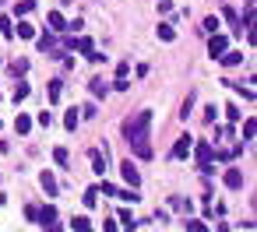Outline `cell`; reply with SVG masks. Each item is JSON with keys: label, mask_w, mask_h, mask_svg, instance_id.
Wrapping results in <instances>:
<instances>
[{"label": "cell", "mask_w": 257, "mask_h": 232, "mask_svg": "<svg viewBox=\"0 0 257 232\" xmlns=\"http://www.w3.org/2000/svg\"><path fill=\"white\" fill-rule=\"evenodd\" d=\"M148 127H152V109H141L138 116L124 120V137L127 141H141V137H148Z\"/></svg>", "instance_id": "cell-1"}, {"label": "cell", "mask_w": 257, "mask_h": 232, "mask_svg": "<svg viewBox=\"0 0 257 232\" xmlns=\"http://www.w3.org/2000/svg\"><path fill=\"white\" fill-rule=\"evenodd\" d=\"M194 158H198V166H201V172H211V169H215V166H211V158H215V151H211V144L208 141H198V144H194Z\"/></svg>", "instance_id": "cell-2"}, {"label": "cell", "mask_w": 257, "mask_h": 232, "mask_svg": "<svg viewBox=\"0 0 257 232\" xmlns=\"http://www.w3.org/2000/svg\"><path fill=\"white\" fill-rule=\"evenodd\" d=\"M225 50H229V39H225V35H219V32H211V39H208V53L219 60V56H222Z\"/></svg>", "instance_id": "cell-3"}, {"label": "cell", "mask_w": 257, "mask_h": 232, "mask_svg": "<svg viewBox=\"0 0 257 232\" xmlns=\"http://www.w3.org/2000/svg\"><path fill=\"white\" fill-rule=\"evenodd\" d=\"M190 148H194V141H190V137H180V141L173 144V158H187Z\"/></svg>", "instance_id": "cell-4"}, {"label": "cell", "mask_w": 257, "mask_h": 232, "mask_svg": "<svg viewBox=\"0 0 257 232\" xmlns=\"http://www.w3.org/2000/svg\"><path fill=\"white\" fill-rule=\"evenodd\" d=\"M130 148H134V155H138V158H152V144H148V137L130 141Z\"/></svg>", "instance_id": "cell-5"}, {"label": "cell", "mask_w": 257, "mask_h": 232, "mask_svg": "<svg viewBox=\"0 0 257 232\" xmlns=\"http://www.w3.org/2000/svg\"><path fill=\"white\" fill-rule=\"evenodd\" d=\"M120 172H124V180H127L130 186H141V176H138V169H134L130 162H124V166H120Z\"/></svg>", "instance_id": "cell-6"}, {"label": "cell", "mask_w": 257, "mask_h": 232, "mask_svg": "<svg viewBox=\"0 0 257 232\" xmlns=\"http://www.w3.org/2000/svg\"><path fill=\"white\" fill-rule=\"evenodd\" d=\"M225 186H229V190H239V186H243V172L229 169V172H225Z\"/></svg>", "instance_id": "cell-7"}, {"label": "cell", "mask_w": 257, "mask_h": 232, "mask_svg": "<svg viewBox=\"0 0 257 232\" xmlns=\"http://www.w3.org/2000/svg\"><path fill=\"white\" fill-rule=\"evenodd\" d=\"M219 60H222V64H225V67H236V64H239V60H243V53H239V50H225V53H222V56H219Z\"/></svg>", "instance_id": "cell-8"}, {"label": "cell", "mask_w": 257, "mask_h": 232, "mask_svg": "<svg viewBox=\"0 0 257 232\" xmlns=\"http://www.w3.org/2000/svg\"><path fill=\"white\" fill-rule=\"evenodd\" d=\"M14 130H18V134H28V130H32V116L18 113V120H14Z\"/></svg>", "instance_id": "cell-9"}, {"label": "cell", "mask_w": 257, "mask_h": 232, "mask_svg": "<svg viewBox=\"0 0 257 232\" xmlns=\"http://www.w3.org/2000/svg\"><path fill=\"white\" fill-rule=\"evenodd\" d=\"M46 21H50V28H53V32H64V28H67V21H64V14H60V11H53Z\"/></svg>", "instance_id": "cell-10"}, {"label": "cell", "mask_w": 257, "mask_h": 232, "mask_svg": "<svg viewBox=\"0 0 257 232\" xmlns=\"http://www.w3.org/2000/svg\"><path fill=\"white\" fill-rule=\"evenodd\" d=\"M42 190H46V194H56V176H53V172H42Z\"/></svg>", "instance_id": "cell-11"}, {"label": "cell", "mask_w": 257, "mask_h": 232, "mask_svg": "<svg viewBox=\"0 0 257 232\" xmlns=\"http://www.w3.org/2000/svg\"><path fill=\"white\" fill-rule=\"evenodd\" d=\"M78 123H81V113H78V109H67V116H64V127H67V130H74Z\"/></svg>", "instance_id": "cell-12"}, {"label": "cell", "mask_w": 257, "mask_h": 232, "mask_svg": "<svg viewBox=\"0 0 257 232\" xmlns=\"http://www.w3.org/2000/svg\"><path fill=\"white\" fill-rule=\"evenodd\" d=\"M88 88H92V95H95V99H106V92H110V88H106V81H102V78H95L92 84H88Z\"/></svg>", "instance_id": "cell-13"}, {"label": "cell", "mask_w": 257, "mask_h": 232, "mask_svg": "<svg viewBox=\"0 0 257 232\" xmlns=\"http://www.w3.org/2000/svg\"><path fill=\"white\" fill-rule=\"evenodd\" d=\"M39 50H46V53H53V50H56V39H53L50 32H46V35H39Z\"/></svg>", "instance_id": "cell-14"}, {"label": "cell", "mask_w": 257, "mask_h": 232, "mask_svg": "<svg viewBox=\"0 0 257 232\" xmlns=\"http://www.w3.org/2000/svg\"><path fill=\"white\" fill-rule=\"evenodd\" d=\"M71 225H74V232H92V222H88L85 215H78V218H74Z\"/></svg>", "instance_id": "cell-15"}, {"label": "cell", "mask_w": 257, "mask_h": 232, "mask_svg": "<svg viewBox=\"0 0 257 232\" xmlns=\"http://www.w3.org/2000/svg\"><path fill=\"white\" fill-rule=\"evenodd\" d=\"M53 218H56V208H53V204H46V208L39 211V222H42V225H46V222H53Z\"/></svg>", "instance_id": "cell-16"}, {"label": "cell", "mask_w": 257, "mask_h": 232, "mask_svg": "<svg viewBox=\"0 0 257 232\" xmlns=\"http://www.w3.org/2000/svg\"><path fill=\"white\" fill-rule=\"evenodd\" d=\"M159 39H162V42H173V39H176L173 25H159Z\"/></svg>", "instance_id": "cell-17"}, {"label": "cell", "mask_w": 257, "mask_h": 232, "mask_svg": "<svg viewBox=\"0 0 257 232\" xmlns=\"http://www.w3.org/2000/svg\"><path fill=\"white\" fill-rule=\"evenodd\" d=\"M95 194H99L95 186H88V190H85V197H81V200H85V208H95Z\"/></svg>", "instance_id": "cell-18"}, {"label": "cell", "mask_w": 257, "mask_h": 232, "mask_svg": "<svg viewBox=\"0 0 257 232\" xmlns=\"http://www.w3.org/2000/svg\"><path fill=\"white\" fill-rule=\"evenodd\" d=\"M92 169L99 172V176H102V172H106V162H102V155H99V151H92Z\"/></svg>", "instance_id": "cell-19"}, {"label": "cell", "mask_w": 257, "mask_h": 232, "mask_svg": "<svg viewBox=\"0 0 257 232\" xmlns=\"http://www.w3.org/2000/svg\"><path fill=\"white\" fill-rule=\"evenodd\" d=\"M21 99H28V84H25V81L14 88V102H21Z\"/></svg>", "instance_id": "cell-20"}, {"label": "cell", "mask_w": 257, "mask_h": 232, "mask_svg": "<svg viewBox=\"0 0 257 232\" xmlns=\"http://www.w3.org/2000/svg\"><path fill=\"white\" fill-rule=\"evenodd\" d=\"M36 11V0H21L18 4V14H32Z\"/></svg>", "instance_id": "cell-21"}, {"label": "cell", "mask_w": 257, "mask_h": 232, "mask_svg": "<svg viewBox=\"0 0 257 232\" xmlns=\"http://www.w3.org/2000/svg\"><path fill=\"white\" fill-rule=\"evenodd\" d=\"M204 32H219V18L211 14V18H204Z\"/></svg>", "instance_id": "cell-22"}, {"label": "cell", "mask_w": 257, "mask_h": 232, "mask_svg": "<svg viewBox=\"0 0 257 232\" xmlns=\"http://www.w3.org/2000/svg\"><path fill=\"white\" fill-rule=\"evenodd\" d=\"M18 35H21V39H32L36 28H32V25H18Z\"/></svg>", "instance_id": "cell-23"}, {"label": "cell", "mask_w": 257, "mask_h": 232, "mask_svg": "<svg viewBox=\"0 0 257 232\" xmlns=\"http://www.w3.org/2000/svg\"><path fill=\"white\" fill-rule=\"evenodd\" d=\"M0 32H4V39H11V35H14V28H11V21H7V18H0Z\"/></svg>", "instance_id": "cell-24"}, {"label": "cell", "mask_w": 257, "mask_h": 232, "mask_svg": "<svg viewBox=\"0 0 257 232\" xmlns=\"http://www.w3.org/2000/svg\"><path fill=\"white\" fill-rule=\"evenodd\" d=\"M11 70H14V74H25V70H28V60H14Z\"/></svg>", "instance_id": "cell-25"}, {"label": "cell", "mask_w": 257, "mask_h": 232, "mask_svg": "<svg viewBox=\"0 0 257 232\" xmlns=\"http://www.w3.org/2000/svg\"><path fill=\"white\" fill-rule=\"evenodd\" d=\"M254 130H257V123H254V120H247V123H243V137H247V141L254 137Z\"/></svg>", "instance_id": "cell-26"}, {"label": "cell", "mask_w": 257, "mask_h": 232, "mask_svg": "<svg viewBox=\"0 0 257 232\" xmlns=\"http://www.w3.org/2000/svg\"><path fill=\"white\" fill-rule=\"evenodd\" d=\"M53 158H56L60 166H67V148H56V151H53Z\"/></svg>", "instance_id": "cell-27"}, {"label": "cell", "mask_w": 257, "mask_h": 232, "mask_svg": "<svg viewBox=\"0 0 257 232\" xmlns=\"http://www.w3.org/2000/svg\"><path fill=\"white\" fill-rule=\"evenodd\" d=\"M120 222H124L127 229H134V215H130V211H120Z\"/></svg>", "instance_id": "cell-28"}, {"label": "cell", "mask_w": 257, "mask_h": 232, "mask_svg": "<svg viewBox=\"0 0 257 232\" xmlns=\"http://www.w3.org/2000/svg\"><path fill=\"white\" fill-rule=\"evenodd\" d=\"M50 99H53V102L60 99V81H50Z\"/></svg>", "instance_id": "cell-29"}, {"label": "cell", "mask_w": 257, "mask_h": 232, "mask_svg": "<svg viewBox=\"0 0 257 232\" xmlns=\"http://www.w3.org/2000/svg\"><path fill=\"white\" fill-rule=\"evenodd\" d=\"M184 225H187V232H204V225H201V222H194V218L184 222Z\"/></svg>", "instance_id": "cell-30"}, {"label": "cell", "mask_w": 257, "mask_h": 232, "mask_svg": "<svg viewBox=\"0 0 257 232\" xmlns=\"http://www.w3.org/2000/svg\"><path fill=\"white\" fill-rule=\"evenodd\" d=\"M39 123H42V127H50V123H53V116H50V109H42V113H39Z\"/></svg>", "instance_id": "cell-31"}, {"label": "cell", "mask_w": 257, "mask_h": 232, "mask_svg": "<svg viewBox=\"0 0 257 232\" xmlns=\"http://www.w3.org/2000/svg\"><path fill=\"white\" fill-rule=\"evenodd\" d=\"M25 218H28V222H36V218H39V208L28 204V208H25Z\"/></svg>", "instance_id": "cell-32"}, {"label": "cell", "mask_w": 257, "mask_h": 232, "mask_svg": "<svg viewBox=\"0 0 257 232\" xmlns=\"http://www.w3.org/2000/svg\"><path fill=\"white\" fill-rule=\"evenodd\" d=\"M222 109H225V116H229V120H239V109H236V106H222Z\"/></svg>", "instance_id": "cell-33"}, {"label": "cell", "mask_w": 257, "mask_h": 232, "mask_svg": "<svg viewBox=\"0 0 257 232\" xmlns=\"http://www.w3.org/2000/svg\"><path fill=\"white\" fill-rule=\"evenodd\" d=\"M46 232H64V225H60V222L53 218V222H46Z\"/></svg>", "instance_id": "cell-34"}, {"label": "cell", "mask_w": 257, "mask_h": 232, "mask_svg": "<svg viewBox=\"0 0 257 232\" xmlns=\"http://www.w3.org/2000/svg\"><path fill=\"white\" fill-rule=\"evenodd\" d=\"M0 64H4V60H0Z\"/></svg>", "instance_id": "cell-35"}]
</instances>
